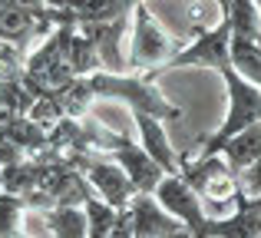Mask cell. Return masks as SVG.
<instances>
[{
    "label": "cell",
    "mask_w": 261,
    "mask_h": 238,
    "mask_svg": "<svg viewBox=\"0 0 261 238\" xmlns=\"http://www.w3.org/2000/svg\"><path fill=\"white\" fill-rule=\"evenodd\" d=\"M0 136L17 142L27 152V159H37V155L50 152V129L33 122L30 116H7V122L0 126Z\"/></svg>",
    "instance_id": "13"
},
{
    "label": "cell",
    "mask_w": 261,
    "mask_h": 238,
    "mask_svg": "<svg viewBox=\"0 0 261 238\" xmlns=\"http://www.w3.org/2000/svg\"><path fill=\"white\" fill-rule=\"evenodd\" d=\"M133 53H129V70L136 76H146V73H159L169 60L175 57L172 53V40L162 33V27L155 23V17L146 10V4H139L133 10Z\"/></svg>",
    "instance_id": "4"
},
{
    "label": "cell",
    "mask_w": 261,
    "mask_h": 238,
    "mask_svg": "<svg viewBox=\"0 0 261 238\" xmlns=\"http://www.w3.org/2000/svg\"><path fill=\"white\" fill-rule=\"evenodd\" d=\"M23 7H30V10H37V13H46V4H43V0H23Z\"/></svg>",
    "instance_id": "26"
},
{
    "label": "cell",
    "mask_w": 261,
    "mask_h": 238,
    "mask_svg": "<svg viewBox=\"0 0 261 238\" xmlns=\"http://www.w3.org/2000/svg\"><path fill=\"white\" fill-rule=\"evenodd\" d=\"M33 103H37V96H33V90L27 86L23 73L0 80V110L4 113H10V116H30Z\"/></svg>",
    "instance_id": "18"
},
{
    "label": "cell",
    "mask_w": 261,
    "mask_h": 238,
    "mask_svg": "<svg viewBox=\"0 0 261 238\" xmlns=\"http://www.w3.org/2000/svg\"><path fill=\"white\" fill-rule=\"evenodd\" d=\"M238 192H245L248 199H258V195H261V159L238 175Z\"/></svg>",
    "instance_id": "23"
},
{
    "label": "cell",
    "mask_w": 261,
    "mask_h": 238,
    "mask_svg": "<svg viewBox=\"0 0 261 238\" xmlns=\"http://www.w3.org/2000/svg\"><path fill=\"white\" fill-rule=\"evenodd\" d=\"M182 179L195 189L202 199L212 202H225V199H235L238 192V179L231 172V166L225 162V155H205L198 162H185L182 159Z\"/></svg>",
    "instance_id": "7"
},
{
    "label": "cell",
    "mask_w": 261,
    "mask_h": 238,
    "mask_svg": "<svg viewBox=\"0 0 261 238\" xmlns=\"http://www.w3.org/2000/svg\"><path fill=\"white\" fill-rule=\"evenodd\" d=\"M53 238H89V219L83 205H57L46 212Z\"/></svg>",
    "instance_id": "16"
},
{
    "label": "cell",
    "mask_w": 261,
    "mask_h": 238,
    "mask_svg": "<svg viewBox=\"0 0 261 238\" xmlns=\"http://www.w3.org/2000/svg\"><path fill=\"white\" fill-rule=\"evenodd\" d=\"M255 7H258V13H261V0H255Z\"/></svg>",
    "instance_id": "28"
},
{
    "label": "cell",
    "mask_w": 261,
    "mask_h": 238,
    "mask_svg": "<svg viewBox=\"0 0 261 238\" xmlns=\"http://www.w3.org/2000/svg\"><path fill=\"white\" fill-rule=\"evenodd\" d=\"M57 99H60V106H63L66 116H89V106H93L96 96H93V90H89V80L76 76V80H70L66 86H60Z\"/></svg>",
    "instance_id": "21"
},
{
    "label": "cell",
    "mask_w": 261,
    "mask_h": 238,
    "mask_svg": "<svg viewBox=\"0 0 261 238\" xmlns=\"http://www.w3.org/2000/svg\"><path fill=\"white\" fill-rule=\"evenodd\" d=\"M222 17L228 20L231 37H238V40H258L261 37V13H258L255 0H231Z\"/></svg>",
    "instance_id": "17"
},
{
    "label": "cell",
    "mask_w": 261,
    "mask_h": 238,
    "mask_svg": "<svg viewBox=\"0 0 261 238\" xmlns=\"http://www.w3.org/2000/svg\"><path fill=\"white\" fill-rule=\"evenodd\" d=\"M222 80H225V86H228V116H225V122L208 136V139L198 142V159L218 155L222 146L231 139V136H238L248 126L261 122V86L248 83L245 76H238L235 66L222 70Z\"/></svg>",
    "instance_id": "2"
},
{
    "label": "cell",
    "mask_w": 261,
    "mask_h": 238,
    "mask_svg": "<svg viewBox=\"0 0 261 238\" xmlns=\"http://www.w3.org/2000/svg\"><path fill=\"white\" fill-rule=\"evenodd\" d=\"M20 159H27V152L17 146V142H10L7 136H0V169L13 166V162H20Z\"/></svg>",
    "instance_id": "24"
},
{
    "label": "cell",
    "mask_w": 261,
    "mask_h": 238,
    "mask_svg": "<svg viewBox=\"0 0 261 238\" xmlns=\"http://www.w3.org/2000/svg\"><path fill=\"white\" fill-rule=\"evenodd\" d=\"M231 27L222 17V23L215 30H202L185 50H175V57L169 60L162 70H175V66H208V70H228L231 66Z\"/></svg>",
    "instance_id": "5"
},
{
    "label": "cell",
    "mask_w": 261,
    "mask_h": 238,
    "mask_svg": "<svg viewBox=\"0 0 261 238\" xmlns=\"http://www.w3.org/2000/svg\"><path fill=\"white\" fill-rule=\"evenodd\" d=\"M235 215L228 219H208L205 235L208 238H261V212L248 205V195L235 192Z\"/></svg>",
    "instance_id": "11"
},
{
    "label": "cell",
    "mask_w": 261,
    "mask_h": 238,
    "mask_svg": "<svg viewBox=\"0 0 261 238\" xmlns=\"http://www.w3.org/2000/svg\"><path fill=\"white\" fill-rule=\"evenodd\" d=\"M46 175V155L37 159H20L13 166L0 169V192H13V195H30L43 186Z\"/></svg>",
    "instance_id": "14"
},
{
    "label": "cell",
    "mask_w": 261,
    "mask_h": 238,
    "mask_svg": "<svg viewBox=\"0 0 261 238\" xmlns=\"http://www.w3.org/2000/svg\"><path fill=\"white\" fill-rule=\"evenodd\" d=\"M126 212H129L136 238H192L189 228H185L175 215H169L166 208L159 205V199H152V195L139 192Z\"/></svg>",
    "instance_id": "8"
},
{
    "label": "cell",
    "mask_w": 261,
    "mask_h": 238,
    "mask_svg": "<svg viewBox=\"0 0 261 238\" xmlns=\"http://www.w3.org/2000/svg\"><path fill=\"white\" fill-rule=\"evenodd\" d=\"M248 205L255 208V212H261V195H258V199H248Z\"/></svg>",
    "instance_id": "27"
},
{
    "label": "cell",
    "mask_w": 261,
    "mask_h": 238,
    "mask_svg": "<svg viewBox=\"0 0 261 238\" xmlns=\"http://www.w3.org/2000/svg\"><path fill=\"white\" fill-rule=\"evenodd\" d=\"M89 80V90L96 99H116V103H126L133 113H149L155 119H182V110L172 106L146 76H136V73H109L99 70Z\"/></svg>",
    "instance_id": "1"
},
{
    "label": "cell",
    "mask_w": 261,
    "mask_h": 238,
    "mask_svg": "<svg viewBox=\"0 0 261 238\" xmlns=\"http://www.w3.org/2000/svg\"><path fill=\"white\" fill-rule=\"evenodd\" d=\"M66 159L86 175L93 192L99 195L102 202H109L113 208H119V212H126V208L133 205V199L139 195L136 186H133V179L126 175V169H122L119 162H113L109 155L102 159L99 152H73V155H66Z\"/></svg>",
    "instance_id": "3"
},
{
    "label": "cell",
    "mask_w": 261,
    "mask_h": 238,
    "mask_svg": "<svg viewBox=\"0 0 261 238\" xmlns=\"http://www.w3.org/2000/svg\"><path fill=\"white\" fill-rule=\"evenodd\" d=\"M129 17H133V13L116 17V20H99V23H80V33H83L86 40H93L96 53H99L102 66H106L109 73H126L129 70V66L122 63V53H119V43H122V37H126Z\"/></svg>",
    "instance_id": "10"
},
{
    "label": "cell",
    "mask_w": 261,
    "mask_h": 238,
    "mask_svg": "<svg viewBox=\"0 0 261 238\" xmlns=\"http://www.w3.org/2000/svg\"><path fill=\"white\" fill-rule=\"evenodd\" d=\"M109 238H136L133 235V222H129V212H119V222H116V228H113Z\"/></svg>",
    "instance_id": "25"
},
{
    "label": "cell",
    "mask_w": 261,
    "mask_h": 238,
    "mask_svg": "<svg viewBox=\"0 0 261 238\" xmlns=\"http://www.w3.org/2000/svg\"><path fill=\"white\" fill-rule=\"evenodd\" d=\"M27 212V199L13 192H0V238H20V219Z\"/></svg>",
    "instance_id": "22"
},
{
    "label": "cell",
    "mask_w": 261,
    "mask_h": 238,
    "mask_svg": "<svg viewBox=\"0 0 261 238\" xmlns=\"http://www.w3.org/2000/svg\"><path fill=\"white\" fill-rule=\"evenodd\" d=\"M66 63L73 66L76 76H93V73H99V66H102V60H99V53H96L93 40H86L83 33H80V27H76V33H73V40H70Z\"/></svg>",
    "instance_id": "20"
},
{
    "label": "cell",
    "mask_w": 261,
    "mask_h": 238,
    "mask_svg": "<svg viewBox=\"0 0 261 238\" xmlns=\"http://www.w3.org/2000/svg\"><path fill=\"white\" fill-rule=\"evenodd\" d=\"M155 199L166 208L169 215H175L185 228L192 232V238H208L205 225H208V215L202 212V195L182 179V175H166L162 186L155 189Z\"/></svg>",
    "instance_id": "6"
},
{
    "label": "cell",
    "mask_w": 261,
    "mask_h": 238,
    "mask_svg": "<svg viewBox=\"0 0 261 238\" xmlns=\"http://www.w3.org/2000/svg\"><path fill=\"white\" fill-rule=\"evenodd\" d=\"M109 159L119 162V166L126 169V175L133 179L136 192H142V195H155V189H159L162 179H166V169L146 152V146H136L133 139H126L119 149H113Z\"/></svg>",
    "instance_id": "9"
},
{
    "label": "cell",
    "mask_w": 261,
    "mask_h": 238,
    "mask_svg": "<svg viewBox=\"0 0 261 238\" xmlns=\"http://www.w3.org/2000/svg\"><path fill=\"white\" fill-rule=\"evenodd\" d=\"M222 155H225V162L231 166L235 179L245 172V169H251L261 159V122L248 126L245 133H238V136H231V139L222 146Z\"/></svg>",
    "instance_id": "15"
},
{
    "label": "cell",
    "mask_w": 261,
    "mask_h": 238,
    "mask_svg": "<svg viewBox=\"0 0 261 238\" xmlns=\"http://www.w3.org/2000/svg\"><path fill=\"white\" fill-rule=\"evenodd\" d=\"M231 66H235L238 76H245L248 83L261 86V46L258 40H238L231 37Z\"/></svg>",
    "instance_id": "19"
},
{
    "label": "cell",
    "mask_w": 261,
    "mask_h": 238,
    "mask_svg": "<svg viewBox=\"0 0 261 238\" xmlns=\"http://www.w3.org/2000/svg\"><path fill=\"white\" fill-rule=\"evenodd\" d=\"M133 119H136V129H139V136H142L146 152L166 169V175H182V162H175V152H172V146H169V139H166L162 119L149 116V113H133Z\"/></svg>",
    "instance_id": "12"
}]
</instances>
